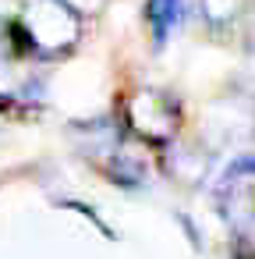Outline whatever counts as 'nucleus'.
<instances>
[{"label":"nucleus","instance_id":"obj_1","mask_svg":"<svg viewBox=\"0 0 255 259\" xmlns=\"http://www.w3.org/2000/svg\"><path fill=\"white\" fill-rule=\"evenodd\" d=\"M85 18L68 0H22V11L11 22V32L32 50V57L61 61L82 43Z\"/></svg>","mask_w":255,"mask_h":259},{"label":"nucleus","instance_id":"obj_2","mask_svg":"<svg viewBox=\"0 0 255 259\" xmlns=\"http://www.w3.org/2000/svg\"><path fill=\"white\" fill-rule=\"evenodd\" d=\"M39 57H32V50L8 29L0 32V110L15 107V110H29L43 103V71H39Z\"/></svg>","mask_w":255,"mask_h":259},{"label":"nucleus","instance_id":"obj_3","mask_svg":"<svg viewBox=\"0 0 255 259\" xmlns=\"http://www.w3.org/2000/svg\"><path fill=\"white\" fill-rule=\"evenodd\" d=\"M121 128L128 132V139H138L145 146H170L181 124V110L174 103V96H167L163 89H135L124 100L121 110Z\"/></svg>","mask_w":255,"mask_h":259},{"label":"nucleus","instance_id":"obj_4","mask_svg":"<svg viewBox=\"0 0 255 259\" xmlns=\"http://www.w3.org/2000/svg\"><path fill=\"white\" fill-rule=\"evenodd\" d=\"M223 192H230L227 220L234 227V245L241 255H255V199H244L237 185H223Z\"/></svg>","mask_w":255,"mask_h":259},{"label":"nucleus","instance_id":"obj_5","mask_svg":"<svg viewBox=\"0 0 255 259\" xmlns=\"http://www.w3.org/2000/svg\"><path fill=\"white\" fill-rule=\"evenodd\" d=\"M99 170H103L114 185H121V188H138V185L149 181V167H145V160H142L128 142L117 146V149L99 163Z\"/></svg>","mask_w":255,"mask_h":259},{"label":"nucleus","instance_id":"obj_6","mask_svg":"<svg viewBox=\"0 0 255 259\" xmlns=\"http://www.w3.org/2000/svg\"><path fill=\"white\" fill-rule=\"evenodd\" d=\"M188 15V0H145V25L152 32V43L163 47L184 22Z\"/></svg>","mask_w":255,"mask_h":259},{"label":"nucleus","instance_id":"obj_7","mask_svg":"<svg viewBox=\"0 0 255 259\" xmlns=\"http://www.w3.org/2000/svg\"><path fill=\"white\" fill-rule=\"evenodd\" d=\"M163 153H167V170H170V178L188 181V185H195V181L206 178V156H202L198 149H188V146L170 142V146H163Z\"/></svg>","mask_w":255,"mask_h":259},{"label":"nucleus","instance_id":"obj_8","mask_svg":"<svg viewBox=\"0 0 255 259\" xmlns=\"http://www.w3.org/2000/svg\"><path fill=\"white\" fill-rule=\"evenodd\" d=\"M248 8V0H198V11L213 29H227L234 25Z\"/></svg>","mask_w":255,"mask_h":259},{"label":"nucleus","instance_id":"obj_9","mask_svg":"<svg viewBox=\"0 0 255 259\" xmlns=\"http://www.w3.org/2000/svg\"><path fill=\"white\" fill-rule=\"evenodd\" d=\"M244 178H255V156H237L227 174H223V185H234V181H244Z\"/></svg>","mask_w":255,"mask_h":259},{"label":"nucleus","instance_id":"obj_10","mask_svg":"<svg viewBox=\"0 0 255 259\" xmlns=\"http://www.w3.org/2000/svg\"><path fill=\"white\" fill-rule=\"evenodd\" d=\"M68 4H71V8H75V11L85 18V11H99V8L107 4V0H68Z\"/></svg>","mask_w":255,"mask_h":259}]
</instances>
